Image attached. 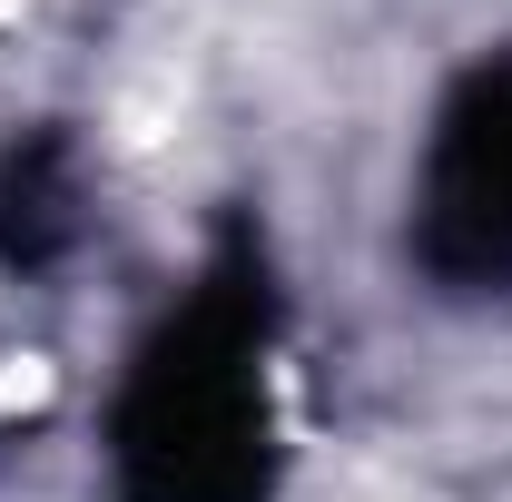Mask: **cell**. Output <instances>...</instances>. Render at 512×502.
Segmentation results:
<instances>
[{
	"label": "cell",
	"instance_id": "6da1fadb",
	"mask_svg": "<svg viewBox=\"0 0 512 502\" xmlns=\"http://www.w3.org/2000/svg\"><path fill=\"white\" fill-rule=\"evenodd\" d=\"M276 286L247 227L197 266L178 315L138 345L109 404V473L128 502H266L276 493Z\"/></svg>",
	"mask_w": 512,
	"mask_h": 502
},
{
	"label": "cell",
	"instance_id": "7a4b0ae2",
	"mask_svg": "<svg viewBox=\"0 0 512 502\" xmlns=\"http://www.w3.org/2000/svg\"><path fill=\"white\" fill-rule=\"evenodd\" d=\"M414 256L453 296L512 286V50L473 60L434 109L414 178Z\"/></svg>",
	"mask_w": 512,
	"mask_h": 502
},
{
	"label": "cell",
	"instance_id": "3957f363",
	"mask_svg": "<svg viewBox=\"0 0 512 502\" xmlns=\"http://www.w3.org/2000/svg\"><path fill=\"white\" fill-rule=\"evenodd\" d=\"M79 247V148L60 128L0 148V266H60Z\"/></svg>",
	"mask_w": 512,
	"mask_h": 502
}]
</instances>
